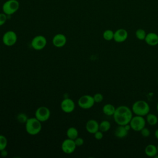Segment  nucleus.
Segmentation results:
<instances>
[{"label":"nucleus","mask_w":158,"mask_h":158,"mask_svg":"<svg viewBox=\"0 0 158 158\" xmlns=\"http://www.w3.org/2000/svg\"><path fill=\"white\" fill-rule=\"evenodd\" d=\"M131 109L127 106H119L116 107L115 112L112 115L115 122L118 125H125L129 123L133 115Z\"/></svg>","instance_id":"nucleus-1"},{"label":"nucleus","mask_w":158,"mask_h":158,"mask_svg":"<svg viewBox=\"0 0 158 158\" xmlns=\"http://www.w3.org/2000/svg\"><path fill=\"white\" fill-rule=\"evenodd\" d=\"M25 125L26 131L30 135L38 134L42 129L41 122L38 120L35 117L28 118Z\"/></svg>","instance_id":"nucleus-2"},{"label":"nucleus","mask_w":158,"mask_h":158,"mask_svg":"<svg viewBox=\"0 0 158 158\" xmlns=\"http://www.w3.org/2000/svg\"><path fill=\"white\" fill-rule=\"evenodd\" d=\"M131 110L135 115L144 117L149 113L150 107L146 101L138 100L133 104Z\"/></svg>","instance_id":"nucleus-3"},{"label":"nucleus","mask_w":158,"mask_h":158,"mask_svg":"<svg viewBox=\"0 0 158 158\" xmlns=\"http://www.w3.org/2000/svg\"><path fill=\"white\" fill-rule=\"evenodd\" d=\"M19 6L20 4L17 0H7L2 4V10L7 15H10L19 10Z\"/></svg>","instance_id":"nucleus-4"},{"label":"nucleus","mask_w":158,"mask_h":158,"mask_svg":"<svg viewBox=\"0 0 158 158\" xmlns=\"http://www.w3.org/2000/svg\"><path fill=\"white\" fill-rule=\"evenodd\" d=\"M146 123V119L143 116L135 115L132 117L129 123L131 126V129L135 131H140L141 129L145 127Z\"/></svg>","instance_id":"nucleus-5"},{"label":"nucleus","mask_w":158,"mask_h":158,"mask_svg":"<svg viewBox=\"0 0 158 158\" xmlns=\"http://www.w3.org/2000/svg\"><path fill=\"white\" fill-rule=\"evenodd\" d=\"M95 102L93 96L89 94H85L81 96L78 100V105L80 107L83 109H88L91 108Z\"/></svg>","instance_id":"nucleus-6"},{"label":"nucleus","mask_w":158,"mask_h":158,"mask_svg":"<svg viewBox=\"0 0 158 158\" xmlns=\"http://www.w3.org/2000/svg\"><path fill=\"white\" fill-rule=\"evenodd\" d=\"M2 40L5 46L9 47L12 46L17 41V35L15 31L9 30L4 33Z\"/></svg>","instance_id":"nucleus-7"},{"label":"nucleus","mask_w":158,"mask_h":158,"mask_svg":"<svg viewBox=\"0 0 158 158\" xmlns=\"http://www.w3.org/2000/svg\"><path fill=\"white\" fill-rule=\"evenodd\" d=\"M51 116L49 109L46 106L39 107L35 111V117L41 122L47 121Z\"/></svg>","instance_id":"nucleus-8"},{"label":"nucleus","mask_w":158,"mask_h":158,"mask_svg":"<svg viewBox=\"0 0 158 158\" xmlns=\"http://www.w3.org/2000/svg\"><path fill=\"white\" fill-rule=\"evenodd\" d=\"M47 44V40L43 35H37L35 36L31 42V47L36 51L42 50Z\"/></svg>","instance_id":"nucleus-9"},{"label":"nucleus","mask_w":158,"mask_h":158,"mask_svg":"<svg viewBox=\"0 0 158 158\" xmlns=\"http://www.w3.org/2000/svg\"><path fill=\"white\" fill-rule=\"evenodd\" d=\"M76 144L73 139H71L70 138H67L63 141L61 144L62 151L67 154H70L73 153L76 149Z\"/></svg>","instance_id":"nucleus-10"},{"label":"nucleus","mask_w":158,"mask_h":158,"mask_svg":"<svg viewBox=\"0 0 158 158\" xmlns=\"http://www.w3.org/2000/svg\"><path fill=\"white\" fill-rule=\"evenodd\" d=\"M60 108L63 112L65 113H70L74 110L75 104L72 99L66 98L62 101L60 103Z\"/></svg>","instance_id":"nucleus-11"},{"label":"nucleus","mask_w":158,"mask_h":158,"mask_svg":"<svg viewBox=\"0 0 158 158\" xmlns=\"http://www.w3.org/2000/svg\"><path fill=\"white\" fill-rule=\"evenodd\" d=\"M128 36V31L124 28H119L114 31V40L116 43H123L127 40Z\"/></svg>","instance_id":"nucleus-12"},{"label":"nucleus","mask_w":158,"mask_h":158,"mask_svg":"<svg viewBox=\"0 0 158 158\" xmlns=\"http://www.w3.org/2000/svg\"><path fill=\"white\" fill-rule=\"evenodd\" d=\"M52 42L55 47L62 48L67 43V37L62 33H57L53 36Z\"/></svg>","instance_id":"nucleus-13"},{"label":"nucleus","mask_w":158,"mask_h":158,"mask_svg":"<svg viewBox=\"0 0 158 158\" xmlns=\"http://www.w3.org/2000/svg\"><path fill=\"white\" fill-rule=\"evenodd\" d=\"M144 41L149 46H157L158 44V35L154 32H149L146 34Z\"/></svg>","instance_id":"nucleus-14"},{"label":"nucleus","mask_w":158,"mask_h":158,"mask_svg":"<svg viewBox=\"0 0 158 158\" xmlns=\"http://www.w3.org/2000/svg\"><path fill=\"white\" fill-rule=\"evenodd\" d=\"M86 131L91 134H94L98 130H99V123L94 119L89 120L86 123Z\"/></svg>","instance_id":"nucleus-15"},{"label":"nucleus","mask_w":158,"mask_h":158,"mask_svg":"<svg viewBox=\"0 0 158 158\" xmlns=\"http://www.w3.org/2000/svg\"><path fill=\"white\" fill-rule=\"evenodd\" d=\"M144 152L147 156L154 157L158 153L157 146L152 144H148L144 148Z\"/></svg>","instance_id":"nucleus-16"},{"label":"nucleus","mask_w":158,"mask_h":158,"mask_svg":"<svg viewBox=\"0 0 158 158\" xmlns=\"http://www.w3.org/2000/svg\"><path fill=\"white\" fill-rule=\"evenodd\" d=\"M128 132L123 125H118L115 130L114 135L118 138H123L127 136Z\"/></svg>","instance_id":"nucleus-17"},{"label":"nucleus","mask_w":158,"mask_h":158,"mask_svg":"<svg viewBox=\"0 0 158 158\" xmlns=\"http://www.w3.org/2000/svg\"><path fill=\"white\" fill-rule=\"evenodd\" d=\"M116 107L112 104H106L102 107L103 113L107 116H112L114 115Z\"/></svg>","instance_id":"nucleus-18"},{"label":"nucleus","mask_w":158,"mask_h":158,"mask_svg":"<svg viewBox=\"0 0 158 158\" xmlns=\"http://www.w3.org/2000/svg\"><path fill=\"white\" fill-rule=\"evenodd\" d=\"M66 135L68 138L71 139H75L78 136V130L73 127H69L66 132Z\"/></svg>","instance_id":"nucleus-19"},{"label":"nucleus","mask_w":158,"mask_h":158,"mask_svg":"<svg viewBox=\"0 0 158 158\" xmlns=\"http://www.w3.org/2000/svg\"><path fill=\"white\" fill-rule=\"evenodd\" d=\"M146 121L151 126L156 125L158 122V117L154 114L148 113L146 115Z\"/></svg>","instance_id":"nucleus-20"},{"label":"nucleus","mask_w":158,"mask_h":158,"mask_svg":"<svg viewBox=\"0 0 158 158\" xmlns=\"http://www.w3.org/2000/svg\"><path fill=\"white\" fill-rule=\"evenodd\" d=\"M110 123L108 120H102L99 123V130L103 133L109 131L110 128Z\"/></svg>","instance_id":"nucleus-21"},{"label":"nucleus","mask_w":158,"mask_h":158,"mask_svg":"<svg viewBox=\"0 0 158 158\" xmlns=\"http://www.w3.org/2000/svg\"><path fill=\"white\" fill-rule=\"evenodd\" d=\"M114 32L110 29L106 30L102 33V37L106 41H111L114 39Z\"/></svg>","instance_id":"nucleus-22"},{"label":"nucleus","mask_w":158,"mask_h":158,"mask_svg":"<svg viewBox=\"0 0 158 158\" xmlns=\"http://www.w3.org/2000/svg\"><path fill=\"white\" fill-rule=\"evenodd\" d=\"M146 34L147 33H146L145 30H143V28H138L135 31V36H136V38L141 41L144 40Z\"/></svg>","instance_id":"nucleus-23"},{"label":"nucleus","mask_w":158,"mask_h":158,"mask_svg":"<svg viewBox=\"0 0 158 158\" xmlns=\"http://www.w3.org/2000/svg\"><path fill=\"white\" fill-rule=\"evenodd\" d=\"M7 146V138L2 135H0V151L3 149H5Z\"/></svg>","instance_id":"nucleus-24"},{"label":"nucleus","mask_w":158,"mask_h":158,"mask_svg":"<svg viewBox=\"0 0 158 158\" xmlns=\"http://www.w3.org/2000/svg\"><path fill=\"white\" fill-rule=\"evenodd\" d=\"M28 117H27V116L26 115V114H24V113H20V114H19L18 115H17V120L20 122V123H26V122H27V120H28Z\"/></svg>","instance_id":"nucleus-25"},{"label":"nucleus","mask_w":158,"mask_h":158,"mask_svg":"<svg viewBox=\"0 0 158 158\" xmlns=\"http://www.w3.org/2000/svg\"><path fill=\"white\" fill-rule=\"evenodd\" d=\"M93 98H94V100L95 102L99 103V102L102 101L104 96L101 93H97L94 94V95L93 96Z\"/></svg>","instance_id":"nucleus-26"},{"label":"nucleus","mask_w":158,"mask_h":158,"mask_svg":"<svg viewBox=\"0 0 158 158\" xmlns=\"http://www.w3.org/2000/svg\"><path fill=\"white\" fill-rule=\"evenodd\" d=\"M140 133H141V135L143 136V137H149L150 136V134H151V132H150V130L146 128V127H144L143 129H141L140 130Z\"/></svg>","instance_id":"nucleus-27"},{"label":"nucleus","mask_w":158,"mask_h":158,"mask_svg":"<svg viewBox=\"0 0 158 158\" xmlns=\"http://www.w3.org/2000/svg\"><path fill=\"white\" fill-rule=\"evenodd\" d=\"M94 136L95 138L97 140H101L102 139L104 135H103V132L101 131V130H98L96 132H95L94 134Z\"/></svg>","instance_id":"nucleus-28"},{"label":"nucleus","mask_w":158,"mask_h":158,"mask_svg":"<svg viewBox=\"0 0 158 158\" xmlns=\"http://www.w3.org/2000/svg\"><path fill=\"white\" fill-rule=\"evenodd\" d=\"M7 15L6 14H4V12L0 13V26L3 25L6 23L7 19Z\"/></svg>","instance_id":"nucleus-29"},{"label":"nucleus","mask_w":158,"mask_h":158,"mask_svg":"<svg viewBox=\"0 0 158 158\" xmlns=\"http://www.w3.org/2000/svg\"><path fill=\"white\" fill-rule=\"evenodd\" d=\"M74 141L77 146H81L84 143V139L78 136L74 139Z\"/></svg>","instance_id":"nucleus-30"},{"label":"nucleus","mask_w":158,"mask_h":158,"mask_svg":"<svg viewBox=\"0 0 158 158\" xmlns=\"http://www.w3.org/2000/svg\"><path fill=\"white\" fill-rule=\"evenodd\" d=\"M0 152H1V156L2 157H6L7 156V151H6V149L1 151Z\"/></svg>","instance_id":"nucleus-31"},{"label":"nucleus","mask_w":158,"mask_h":158,"mask_svg":"<svg viewBox=\"0 0 158 158\" xmlns=\"http://www.w3.org/2000/svg\"><path fill=\"white\" fill-rule=\"evenodd\" d=\"M154 136L156 137V138L158 140V129H157L155 132H154Z\"/></svg>","instance_id":"nucleus-32"},{"label":"nucleus","mask_w":158,"mask_h":158,"mask_svg":"<svg viewBox=\"0 0 158 158\" xmlns=\"http://www.w3.org/2000/svg\"><path fill=\"white\" fill-rule=\"evenodd\" d=\"M156 109H157V111L158 112V102L157 104V106H156Z\"/></svg>","instance_id":"nucleus-33"},{"label":"nucleus","mask_w":158,"mask_h":158,"mask_svg":"<svg viewBox=\"0 0 158 158\" xmlns=\"http://www.w3.org/2000/svg\"><path fill=\"white\" fill-rule=\"evenodd\" d=\"M157 152H158V145L157 146Z\"/></svg>","instance_id":"nucleus-34"},{"label":"nucleus","mask_w":158,"mask_h":158,"mask_svg":"<svg viewBox=\"0 0 158 158\" xmlns=\"http://www.w3.org/2000/svg\"><path fill=\"white\" fill-rule=\"evenodd\" d=\"M157 83H158V78H157Z\"/></svg>","instance_id":"nucleus-35"}]
</instances>
